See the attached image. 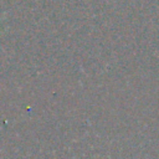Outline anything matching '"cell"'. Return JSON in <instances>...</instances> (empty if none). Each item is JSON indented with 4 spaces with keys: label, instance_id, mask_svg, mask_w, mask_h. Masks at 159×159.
<instances>
[{
    "label": "cell",
    "instance_id": "6da1fadb",
    "mask_svg": "<svg viewBox=\"0 0 159 159\" xmlns=\"http://www.w3.org/2000/svg\"><path fill=\"white\" fill-rule=\"evenodd\" d=\"M0 34H1V31H0Z\"/></svg>",
    "mask_w": 159,
    "mask_h": 159
}]
</instances>
